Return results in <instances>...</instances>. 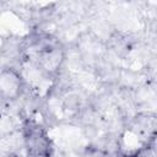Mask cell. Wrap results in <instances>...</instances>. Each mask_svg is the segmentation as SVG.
<instances>
[{
	"label": "cell",
	"mask_w": 157,
	"mask_h": 157,
	"mask_svg": "<svg viewBox=\"0 0 157 157\" xmlns=\"http://www.w3.org/2000/svg\"><path fill=\"white\" fill-rule=\"evenodd\" d=\"M23 147L29 157H52L53 145L45 129L34 120H25L22 124Z\"/></svg>",
	"instance_id": "1"
}]
</instances>
